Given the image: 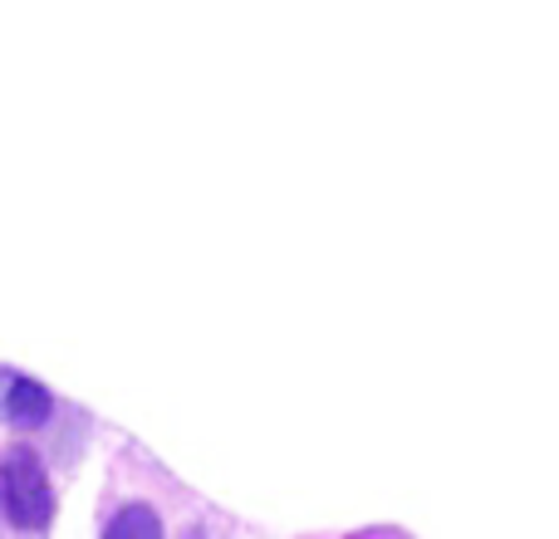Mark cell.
Instances as JSON below:
<instances>
[{"label":"cell","mask_w":559,"mask_h":539,"mask_svg":"<svg viewBox=\"0 0 559 539\" xmlns=\"http://www.w3.org/2000/svg\"><path fill=\"white\" fill-rule=\"evenodd\" d=\"M0 505L20 530H45L49 515H55V495H49L45 466L29 446H10L5 462H0Z\"/></svg>","instance_id":"obj_1"},{"label":"cell","mask_w":559,"mask_h":539,"mask_svg":"<svg viewBox=\"0 0 559 539\" xmlns=\"http://www.w3.org/2000/svg\"><path fill=\"white\" fill-rule=\"evenodd\" d=\"M5 417H10L15 427H39V422H49V393H45L39 383H29V378H15Z\"/></svg>","instance_id":"obj_2"},{"label":"cell","mask_w":559,"mask_h":539,"mask_svg":"<svg viewBox=\"0 0 559 539\" xmlns=\"http://www.w3.org/2000/svg\"><path fill=\"white\" fill-rule=\"evenodd\" d=\"M128 535L157 539V535H163V525H157V515H147L143 505H133V511H123L114 525H108V539H128Z\"/></svg>","instance_id":"obj_3"},{"label":"cell","mask_w":559,"mask_h":539,"mask_svg":"<svg viewBox=\"0 0 559 539\" xmlns=\"http://www.w3.org/2000/svg\"><path fill=\"white\" fill-rule=\"evenodd\" d=\"M10 387H15V373L0 368V417H5V407H10Z\"/></svg>","instance_id":"obj_4"}]
</instances>
